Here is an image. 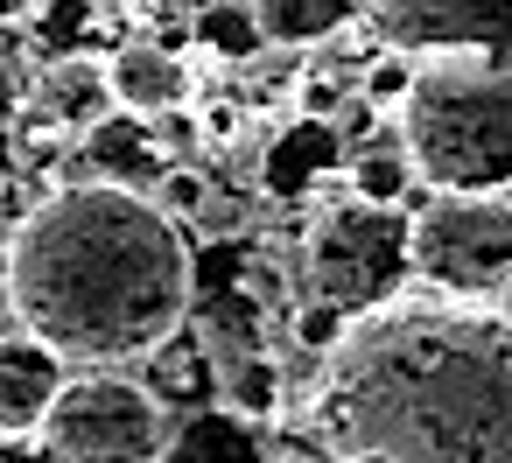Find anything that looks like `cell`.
Wrapping results in <instances>:
<instances>
[{"mask_svg": "<svg viewBox=\"0 0 512 463\" xmlns=\"http://www.w3.org/2000/svg\"><path fill=\"white\" fill-rule=\"evenodd\" d=\"M50 449L64 463H148L155 442H162V407L134 386V379H113V372H78L50 421H43Z\"/></svg>", "mask_w": 512, "mask_h": 463, "instance_id": "6", "label": "cell"}, {"mask_svg": "<svg viewBox=\"0 0 512 463\" xmlns=\"http://www.w3.org/2000/svg\"><path fill=\"white\" fill-rule=\"evenodd\" d=\"M162 463H267V456H260V442H253L239 421L204 414V421H190V428L169 442V456H162Z\"/></svg>", "mask_w": 512, "mask_h": 463, "instance_id": "14", "label": "cell"}, {"mask_svg": "<svg viewBox=\"0 0 512 463\" xmlns=\"http://www.w3.org/2000/svg\"><path fill=\"white\" fill-rule=\"evenodd\" d=\"M393 50H512V0H372Z\"/></svg>", "mask_w": 512, "mask_h": 463, "instance_id": "7", "label": "cell"}, {"mask_svg": "<svg viewBox=\"0 0 512 463\" xmlns=\"http://www.w3.org/2000/svg\"><path fill=\"white\" fill-rule=\"evenodd\" d=\"M316 421L351 463H512V316L442 295L351 316Z\"/></svg>", "mask_w": 512, "mask_h": 463, "instance_id": "1", "label": "cell"}, {"mask_svg": "<svg viewBox=\"0 0 512 463\" xmlns=\"http://www.w3.org/2000/svg\"><path fill=\"white\" fill-rule=\"evenodd\" d=\"M155 127V148L162 155H197V141L211 134V127H197V113L183 106V113H162V120H148Z\"/></svg>", "mask_w": 512, "mask_h": 463, "instance_id": "17", "label": "cell"}, {"mask_svg": "<svg viewBox=\"0 0 512 463\" xmlns=\"http://www.w3.org/2000/svg\"><path fill=\"white\" fill-rule=\"evenodd\" d=\"M29 8H36V0H0V22H22Z\"/></svg>", "mask_w": 512, "mask_h": 463, "instance_id": "19", "label": "cell"}, {"mask_svg": "<svg viewBox=\"0 0 512 463\" xmlns=\"http://www.w3.org/2000/svg\"><path fill=\"white\" fill-rule=\"evenodd\" d=\"M169 204H176V211H197V204H204V183L183 176V169H169ZM169 204H162V211H169Z\"/></svg>", "mask_w": 512, "mask_h": 463, "instance_id": "18", "label": "cell"}, {"mask_svg": "<svg viewBox=\"0 0 512 463\" xmlns=\"http://www.w3.org/2000/svg\"><path fill=\"white\" fill-rule=\"evenodd\" d=\"M85 169L99 176V183H113V190H155V183H169V155L155 148V127L148 120H134V113H99L92 120V134H85Z\"/></svg>", "mask_w": 512, "mask_h": 463, "instance_id": "10", "label": "cell"}, {"mask_svg": "<svg viewBox=\"0 0 512 463\" xmlns=\"http://www.w3.org/2000/svg\"><path fill=\"white\" fill-rule=\"evenodd\" d=\"M337 155H344V134H337L330 120H288V127L274 134V148H267V183H274L281 197H302L316 176L337 169Z\"/></svg>", "mask_w": 512, "mask_h": 463, "instance_id": "11", "label": "cell"}, {"mask_svg": "<svg viewBox=\"0 0 512 463\" xmlns=\"http://www.w3.org/2000/svg\"><path fill=\"white\" fill-rule=\"evenodd\" d=\"M407 281H414V218L344 197L309 225V288L330 316L344 323L372 316L400 302Z\"/></svg>", "mask_w": 512, "mask_h": 463, "instance_id": "4", "label": "cell"}, {"mask_svg": "<svg viewBox=\"0 0 512 463\" xmlns=\"http://www.w3.org/2000/svg\"><path fill=\"white\" fill-rule=\"evenodd\" d=\"M8 295L22 330L57 358L120 365L176 337L190 309V239L162 197L64 183L15 225Z\"/></svg>", "mask_w": 512, "mask_h": 463, "instance_id": "2", "label": "cell"}, {"mask_svg": "<svg viewBox=\"0 0 512 463\" xmlns=\"http://www.w3.org/2000/svg\"><path fill=\"white\" fill-rule=\"evenodd\" d=\"M414 78H421V71H414L407 57H379V64L365 71V106H386V99H400V106H407Z\"/></svg>", "mask_w": 512, "mask_h": 463, "instance_id": "16", "label": "cell"}, {"mask_svg": "<svg viewBox=\"0 0 512 463\" xmlns=\"http://www.w3.org/2000/svg\"><path fill=\"white\" fill-rule=\"evenodd\" d=\"M267 43H323L351 22V0H253Z\"/></svg>", "mask_w": 512, "mask_h": 463, "instance_id": "13", "label": "cell"}, {"mask_svg": "<svg viewBox=\"0 0 512 463\" xmlns=\"http://www.w3.org/2000/svg\"><path fill=\"white\" fill-rule=\"evenodd\" d=\"M106 92H113L120 113L162 120V113H183V106H190L197 78H190V64H183L176 50H162V43H120V50L106 57Z\"/></svg>", "mask_w": 512, "mask_h": 463, "instance_id": "8", "label": "cell"}, {"mask_svg": "<svg viewBox=\"0 0 512 463\" xmlns=\"http://www.w3.org/2000/svg\"><path fill=\"white\" fill-rule=\"evenodd\" d=\"M190 36H197V50H218V64H246V57L267 50V29L253 15V0H204Z\"/></svg>", "mask_w": 512, "mask_h": 463, "instance_id": "12", "label": "cell"}, {"mask_svg": "<svg viewBox=\"0 0 512 463\" xmlns=\"http://www.w3.org/2000/svg\"><path fill=\"white\" fill-rule=\"evenodd\" d=\"M414 281L442 302H484L512 281V197H435L414 218Z\"/></svg>", "mask_w": 512, "mask_h": 463, "instance_id": "5", "label": "cell"}, {"mask_svg": "<svg viewBox=\"0 0 512 463\" xmlns=\"http://www.w3.org/2000/svg\"><path fill=\"white\" fill-rule=\"evenodd\" d=\"M407 183H414V162H407V148H365V155L351 162V197H358V204L400 211Z\"/></svg>", "mask_w": 512, "mask_h": 463, "instance_id": "15", "label": "cell"}, {"mask_svg": "<svg viewBox=\"0 0 512 463\" xmlns=\"http://www.w3.org/2000/svg\"><path fill=\"white\" fill-rule=\"evenodd\" d=\"M71 386L64 358L36 337H0V435H36Z\"/></svg>", "mask_w": 512, "mask_h": 463, "instance_id": "9", "label": "cell"}, {"mask_svg": "<svg viewBox=\"0 0 512 463\" xmlns=\"http://www.w3.org/2000/svg\"><path fill=\"white\" fill-rule=\"evenodd\" d=\"M400 148L435 197H512V64H435L400 106Z\"/></svg>", "mask_w": 512, "mask_h": 463, "instance_id": "3", "label": "cell"}]
</instances>
